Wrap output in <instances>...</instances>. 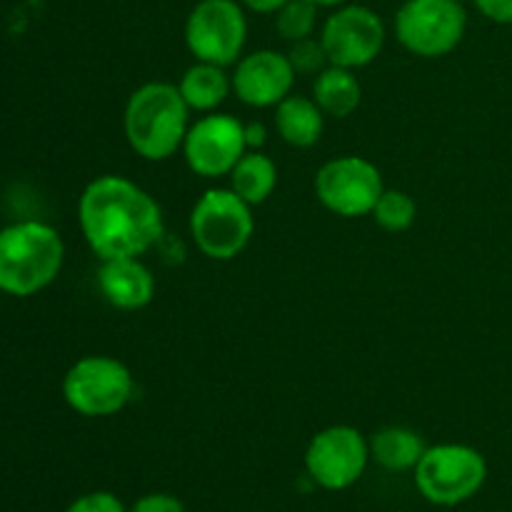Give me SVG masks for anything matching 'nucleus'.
<instances>
[{"instance_id": "obj_5", "label": "nucleus", "mask_w": 512, "mask_h": 512, "mask_svg": "<svg viewBox=\"0 0 512 512\" xmlns=\"http://www.w3.org/2000/svg\"><path fill=\"white\" fill-rule=\"evenodd\" d=\"M418 493L440 508H455L483 490L488 480V460L480 450L463 443L428 445L413 470Z\"/></svg>"}, {"instance_id": "obj_4", "label": "nucleus", "mask_w": 512, "mask_h": 512, "mask_svg": "<svg viewBox=\"0 0 512 512\" xmlns=\"http://www.w3.org/2000/svg\"><path fill=\"white\" fill-rule=\"evenodd\" d=\"M190 238L210 260L228 263L248 248L255 230L253 205L233 188H210L190 210Z\"/></svg>"}, {"instance_id": "obj_22", "label": "nucleus", "mask_w": 512, "mask_h": 512, "mask_svg": "<svg viewBox=\"0 0 512 512\" xmlns=\"http://www.w3.org/2000/svg\"><path fill=\"white\" fill-rule=\"evenodd\" d=\"M288 60L290 65H293L295 75H313V78L320 73V70H325L330 65L320 38L318 40L305 38V40H298V43H290Z\"/></svg>"}, {"instance_id": "obj_23", "label": "nucleus", "mask_w": 512, "mask_h": 512, "mask_svg": "<svg viewBox=\"0 0 512 512\" xmlns=\"http://www.w3.org/2000/svg\"><path fill=\"white\" fill-rule=\"evenodd\" d=\"M65 512H128V508H125L118 495L108 493V490H95V493H85L75 498Z\"/></svg>"}, {"instance_id": "obj_29", "label": "nucleus", "mask_w": 512, "mask_h": 512, "mask_svg": "<svg viewBox=\"0 0 512 512\" xmlns=\"http://www.w3.org/2000/svg\"><path fill=\"white\" fill-rule=\"evenodd\" d=\"M395 512H403V510H395Z\"/></svg>"}, {"instance_id": "obj_18", "label": "nucleus", "mask_w": 512, "mask_h": 512, "mask_svg": "<svg viewBox=\"0 0 512 512\" xmlns=\"http://www.w3.org/2000/svg\"><path fill=\"white\" fill-rule=\"evenodd\" d=\"M178 88L190 110L213 113V110H218L220 105L228 100V95L233 93V80L225 73L223 65L200 63V60H195V65H190L183 73Z\"/></svg>"}, {"instance_id": "obj_17", "label": "nucleus", "mask_w": 512, "mask_h": 512, "mask_svg": "<svg viewBox=\"0 0 512 512\" xmlns=\"http://www.w3.org/2000/svg\"><path fill=\"white\" fill-rule=\"evenodd\" d=\"M313 100L323 110L325 118H348L360 108L363 85L350 68L328 65L313 80Z\"/></svg>"}, {"instance_id": "obj_2", "label": "nucleus", "mask_w": 512, "mask_h": 512, "mask_svg": "<svg viewBox=\"0 0 512 512\" xmlns=\"http://www.w3.org/2000/svg\"><path fill=\"white\" fill-rule=\"evenodd\" d=\"M190 128V108L180 88L165 80H150L133 90L125 103L123 130L138 158L160 163L183 148Z\"/></svg>"}, {"instance_id": "obj_26", "label": "nucleus", "mask_w": 512, "mask_h": 512, "mask_svg": "<svg viewBox=\"0 0 512 512\" xmlns=\"http://www.w3.org/2000/svg\"><path fill=\"white\" fill-rule=\"evenodd\" d=\"M243 8L253 10V13H260V15H275L280 8H283L288 0H238Z\"/></svg>"}, {"instance_id": "obj_15", "label": "nucleus", "mask_w": 512, "mask_h": 512, "mask_svg": "<svg viewBox=\"0 0 512 512\" xmlns=\"http://www.w3.org/2000/svg\"><path fill=\"white\" fill-rule=\"evenodd\" d=\"M325 128V113L313 98L293 95L275 105V130L293 148H313Z\"/></svg>"}, {"instance_id": "obj_12", "label": "nucleus", "mask_w": 512, "mask_h": 512, "mask_svg": "<svg viewBox=\"0 0 512 512\" xmlns=\"http://www.w3.org/2000/svg\"><path fill=\"white\" fill-rule=\"evenodd\" d=\"M320 43L330 65L360 70L373 63L385 45V23L368 5H340L320 28Z\"/></svg>"}, {"instance_id": "obj_10", "label": "nucleus", "mask_w": 512, "mask_h": 512, "mask_svg": "<svg viewBox=\"0 0 512 512\" xmlns=\"http://www.w3.org/2000/svg\"><path fill=\"white\" fill-rule=\"evenodd\" d=\"M385 183L378 165L363 155H340L328 160L315 175L320 205L340 218H363L373 213Z\"/></svg>"}, {"instance_id": "obj_6", "label": "nucleus", "mask_w": 512, "mask_h": 512, "mask_svg": "<svg viewBox=\"0 0 512 512\" xmlns=\"http://www.w3.org/2000/svg\"><path fill=\"white\" fill-rule=\"evenodd\" d=\"M135 380L128 365L110 355H85L63 378V398L83 418H110L133 400Z\"/></svg>"}, {"instance_id": "obj_8", "label": "nucleus", "mask_w": 512, "mask_h": 512, "mask_svg": "<svg viewBox=\"0 0 512 512\" xmlns=\"http://www.w3.org/2000/svg\"><path fill=\"white\" fill-rule=\"evenodd\" d=\"M248 43V18L238 0H200L185 20V45L200 63L235 65Z\"/></svg>"}, {"instance_id": "obj_25", "label": "nucleus", "mask_w": 512, "mask_h": 512, "mask_svg": "<svg viewBox=\"0 0 512 512\" xmlns=\"http://www.w3.org/2000/svg\"><path fill=\"white\" fill-rule=\"evenodd\" d=\"M475 8L498 25H512V0H475Z\"/></svg>"}, {"instance_id": "obj_1", "label": "nucleus", "mask_w": 512, "mask_h": 512, "mask_svg": "<svg viewBox=\"0 0 512 512\" xmlns=\"http://www.w3.org/2000/svg\"><path fill=\"white\" fill-rule=\"evenodd\" d=\"M85 243L100 260L140 258L163 238L165 220L158 200L125 175H98L78 200Z\"/></svg>"}, {"instance_id": "obj_20", "label": "nucleus", "mask_w": 512, "mask_h": 512, "mask_svg": "<svg viewBox=\"0 0 512 512\" xmlns=\"http://www.w3.org/2000/svg\"><path fill=\"white\" fill-rule=\"evenodd\" d=\"M370 215L385 233H405L418 220V203L405 190L385 188Z\"/></svg>"}, {"instance_id": "obj_13", "label": "nucleus", "mask_w": 512, "mask_h": 512, "mask_svg": "<svg viewBox=\"0 0 512 512\" xmlns=\"http://www.w3.org/2000/svg\"><path fill=\"white\" fill-rule=\"evenodd\" d=\"M295 78L298 75L290 65L288 53L270 48L243 55L230 73L233 93L250 108H275L280 100L293 93Z\"/></svg>"}, {"instance_id": "obj_28", "label": "nucleus", "mask_w": 512, "mask_h": 512, "mask_svg": "<svg viewBox=\"0 0 512 512\" xmlns=\"http://www.w3.org/2000/svg\"><path fill=\"white\" fill-rule=\"evenodd\" d=\"M308 3L318 5V8H340V5L350 3V0H308Z\"/></svg>"}, {"instance_id": "obj_24", "label": "nucleus", "mask_w": 512, "mask_h": 512, "mask_svg": "<svg viewBox=\"0 0 512 512\" xmlns=\"http://www.w3.org/2000/svg\"><path fill=\"white\" fill-rule=\"evenodd\" d=\"M128 512H185V505L170 493H148L135 500Z\"/></svg>"}, {"instance_id": "obj_3", "label": "nucleus", "mask_w": 512, "mask_h": 512, "mask_svg": "<svg viewBox=\"0 0 512 512\" xmlns=\"http://www.w3.org/2000/svg\"><path fill=\"white\" fill-rule=\"evenodd\" d=\"M65 243L58 230L38 220L0 228V293L28 298L48 288L63 270Z\"/></svg>"}, {"instance_id": "obj_16", "label": "nucleus", "mask_w": 512, "mask_h": 512, "mask_svg": "<svg viewBox=\"0 0 512 512\" xmlns=\"http://www.w3.org/2000/svg\"><path fill=\"white\" fill-rule=\"evenodd\" d=\"M370 443V460L380 465L388 473H408L415 470L423 453L428 450L423 435L415 433L405 425H385L380 428Z\"/></svg>"}, {"instance_id": "obj_27", "label": "nucleus", "mask_w": 512, "mask_h": 512, "mask_svg": "<svg viewBox=\"0 0 512 512\" xmlns=\"http://www.w3.org/2000/svg\"><path fill=\"white\" fill-rule=\"evenodd\" d=\"M245 140H248V150H260L265 143V128L260 123L245 125Z\"/></svg>"}, {"instance_id": "obj_14", "label": "nucleus", "mask_w": 512, "mask_h": 512, "mask_svg": "<svg viewBox=\"0 0 512 512\" xmlns=\"http://www.w3.org/2000/svg\"><path fill=\"white\" fill-rule=\"evenodd\" d=\"M98 288L118 310H143L155 298V278L140 258L100 260Z\"/></svg>"}, {"instance_id": "obj_19", "label": "nucleus", "mask_w": 512, "mask_h": 512, "mask_svg": "<svg viewBox=\"0 0 512 512\" xmlns=\"http://www.w3.org/2000/svg\"><path fill=\"white\" fill-rule=\"evenodd\" d=\"M230 188L250 205H260L278 188V165L260 150H248L230 170Z\"/></svg>"}, {"instance_id": "obj_11", "label": "nucleus", "mask_w": 512, "mask_h": 512, "mask_svg": "<svg viewBox=\"0 0 512 512\" xmlns=\"http://www.w3.org/2000/svg\"><path fill=\"white\" fill-rule=\"evenodd\" d=\"M180 150L195 175L208 180L223 178L248 153L245 123L230 113H205L203 118L190 123Z\"/></svg>"}, {"instance_id": "obj_9", "label": "nucleus", "mask_w": 512, "mask_h": 512, "mask_svg": "<svg viewBox=\"0 0 512 512\" xmlns=\"http://www.w3.org/2000/svg\"><path fill=\"white\" fill-rule=\"evenodd\" d=\"M370 443L353 425H330L315 433L305 448V470L318 488L340 493L363 478Z\"/></svg>"}, {"instance_id": "obj_7", "label": "nucleus", "mask_w": 512, "mask_h": 512, "mask_svg": "<svg viewBox=\"0 0 512 512\" xmlns=\"http://www.w3.org/2000/svg\"><path fill=\"white\" fill-rule=\"evenodd\" d=\"M468 13L460 0H405L395 13V38L418 58H445L465 38Z\"/></svg>"}, {"instance_id": "obj_21", "label": "nucleus", "mask_w": 512, "mask_h": 512, "mask_svg": "<svg viewBox=\"0 0 512 512\" xmlns=\"http://www.w3.org/2000/svg\"><path fill=\"white\" fill-rule=\"evenodd\" d=\"M315 25H318V5L308 3V0H288L275 13V30L288 43L313 38Z\"/></svg>"}]
</instances>
